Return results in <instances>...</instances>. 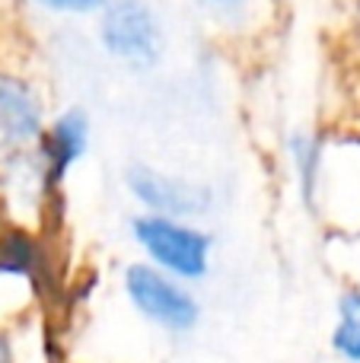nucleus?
I'll list each match as a JSON object with an SVG mask.
<instances>
[{
    "label": "nucleus",
    "instance_id": "nucleus-1",
    "mask_svg": "<svg viewBox=\"0 0 360 363\" xmlns=\"http://www.w3.org/2000/svg\"><path fill=\"white\" fill-rule=\"evenodd\" d=\"M121 294L140 322L169 338H189L204 322V306L195 287L147 262H131L121 271Z\"/></svg>",
    "mask_w": 360,
    "mask_h": 363
},
{
    "label": "nucleus",
    "instance_id": "nucleus-2",
    "mask_svg": "<svg viewBox=\"0 0 360 363\" xmlns=\"http://www.w3.org/2000/svg\"><path fill=\"white\" fill-rule=\"evenodd\" d=\"M134 245L144 252V262L182 284H198L210 274L214 239L208 230L191 220L159 217V213H137L131 220Z\"/></svg>",
    "mask_w": 360,
    "mask_h": 363
},
{
    "label": "nucleus",
    "instance_id": "nucleus-3",
    "mask_svg": "<svg viewBox=\"0 0 360 363\" xmlns=\"http://www.w3.org/2000/svg\"><path fill=\"white\" fill-rule=\"evenodd\" d=\"M42 300V252L32 236L0 242V328H13L38 315Z\"/></svg>",
    "mask_w": 360,
    "mask_h": 363
},
{
    "label": "nucleus",
    "instance_id": "nucleus-4",
    "mask_svg": "<svg viewBox=\"0 0 360 363\" xmlns=\"http://www.w3.org/2000/svg\"><path fill=\"white\" fill-rule=\"evenodd\" d=\"M128 191L137 198L144 213H159V217L176 220H195L204 217L210 207V188L198 185L182 176H166L150 166H131L128 169Z\"/></svg>",
    "mask_w": 360,
    "mask_h": 363
},
{
    "label": "nucleus",
    "instance_id": "nucleus-5",
    "mask_svg": "<svg viewBox=\"0 0 360 363\" xmlns=\"http://www.w3.org/2000/svg\"><path fill=\"white\" fill-rule=\"evenodd\" d=\"M99 35L108 55L128 64H150L159 51V26L144 0H108Z\"/></svg>",
    "mask_w": 360,
    "mask_h": 363
},
{
    "label": "nucleus",
    "instance_id": "nucleus-6",
    "mask_svg": "<svg viewBox=\"0 0 360 363\" xmlns=\"http://www.w3.org/2000/svg\"><path fill=\"white\" fill-rule=\"evenodd\" d=\"M42 140V99L26 80L0 74V153L10 160Z\"/></svg>",
    "mask_w": 360,
    "mask_h": 363
},
{
    "label": "nucleus",
    "instance_id": "nucleus-7",
    "mask_svg": "<svg viewBox=\"0 0 360 363\" xmlns=\"http://www.w3.org/2000/svg\"><path fill=\"white\" fill-rule=\"evenodd\" d=\"M89 144V125L83 112H64L57 115L48 125V131H42V140H38V160H42L45 169V182L55 191L64 182L70 169L80 163V157L86 153Z\"/></svg>",
    "mask_w": 360,
    "mask_h": 363
},
{
    "label": "nucleus",
    "instance_id": "nucleus-8",
    "mask_svg": "<svg viewBox=\"0 0 360 363\" xmlns=\"http://www.w3.org/2000/svg\"><path fill=\"white\" fill-rule=\"evenodd\" d=\"M329 347L342 363H360V287H344L338 294Z\"/></svg>",
    "mask_w": 360,
    "mask_h": 363
},
{
    "label": "nucleus",
    "instance_id": "nucleus-9",
    "mask_svg": "<svg viewBox=\"0 0 360 363\" xmlns=\"http://www.w3.org/2000/svg\"><path fill=\"white\" fill-rule=\"evenodd\" d=\"M35 319L19 322L13 328H0V363H29V357H26V351H29L26 338H29V325Z\"/></svg>",
    "mask_w": 360,
    "mask_h": 363
},
{
    "label": "nucleus",
    "instance_id": "nucleus-10",
    "mask_svg": "<svg viewBox=\"0 0 360 363\" xmlns=\"http://www.w3.org/2000/svg\"><path fill=\"white\" fill-rule=\"evenodd\" d=\"M38 4L51 6V10H70V13H86L96 6H106L108 0H38Z\"/></svg>",
    "mask_w": 360,
    "mask_h": 363
},
{
    "label": "nucleus",
    "instance_id": "nucleus-11",
    "mask_svg": "<svg viewBox=\"0 0 360 363\" xmlns=\"http://www.w3.org/2000/svg\"><path fill=\"white\" fill-rule=\"evenodd\" d=\"M214 6H227V10H233V6H240L242 0H210Z\"/></svg>",
    "mask_w": 360,
    "mask_h": 363
}]
</instances>
